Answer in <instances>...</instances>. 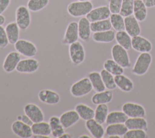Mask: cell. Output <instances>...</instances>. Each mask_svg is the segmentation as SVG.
Segmentation results:
<instances>
[{
    "label": "cell",
    "mask_w": 155,
    "mask_h": 138,
    "mask_svg": "<svg viewBox=\"0 0 155 138\" xmlns=\"http://www.w3.org/2000/svg\"><path fill=\"white\" fill-rule=\"evenodd\" d=\"M153 57L150 52L140 53L134 63L131 72L135 75L142 76L145 75L151 64Z\"/></svg>",
    "instance_id": "obj_1"
},
{
    "label": "cell",
    "mask_w": 155,
    "mask_h": 138,
    "mask_svg": "<svg viewBox=\"0 0 155 138\" xmlns=\"http://www.w3.org/2000/svg\"><path fill=\"white\" fill-rule=\"evenodd\" d=\"M79 137H81V138H84V137H88V138H90V136H88L87 134H83V135H82V136H79Z\"/></svg>",
    "instance_id": "obj_49"
},
{
    "label": "cell",
    "mask_w": 155,
    "mask_h": 138,
    "mask_svg": "<svg viewBox=\"0 0 155 138\" xmlns=\"http://www.w3.org/2000/svg\"><path fill=\"white\" fill-rule=\"evenodd\" d=\"M5 21V18L4 15L0 14V26H2Z\"/></svg>",
    "instance_id": "obj_47"
},
{
    "label": "cell",
    "mask_w": 155,
    "mask_h": 138,
    "mask_svg": "<svg viewBox=\"0 0 155 138\" xmlns=\"http://www.w3.org/2000/svg\"><path fill=\"white\" fill-rule=\"evenodd\" d=\"M103 66L104 69L108 71L114 76L122 74L124 72V68L113 59L106 60L104 63Z\"/></svg>",
    "instance_id": "obj_34"
},
{
    "label": "cell",
    "mask_w": 155,
    "mask_h": 138,
    "mask_svg": "<svg viewBox=\"0 0 155 138\" xmlns=\"http://www.w3.org/2000/svg\"><path fill=\"white\" fill-rule=\"evenodd\" d=\"M11 129L15 135L21 138H30L32 137L33 135L31 126L19 120H16L12 123Z\"/></svg>",
    "instance_id": "obj_13"
},
{
    "label": "cell",
    "mask_w": 155,
    "mask_h": 138,
    "mask_svg": "<svg viewBox=\"0 0 155 138\" xmlns=\"http://www.w3.org/2000/svg\"><path fill=\"white\" fill-rule=\"evenodd\" d=\"M100 74L107 89L114 90L117 88L114 80V76L113 75L105 69H102Z\"/></svg>",
    "instance_id": "obj_36"
},
{
    "label": "cell",
    "mask_w": 155,
    "mask_h": 138,
    "mask_svg": "<svg viewBox=\"0 0 155 138\" xmlns=\"http://www.w3.org/2000/svg\"><path fill=\"white\" fill-rule=\"evenodd\" d=\"M49 0H28L27 7L30 11L36 12L45 8Z\"/></svg>",
    "instance_id": "obj_39"
},
{
    "label": "cell",
    "mask_w": 155,
    "mask_h": 138,
    "mask_svg": "<svg viewBox=\"0 0 155 138\" xmlns=\"http://www.w3.org/2000/svg\"><path fill=\"white\" fill-rule=\"evenodd\" d=\"M88 77L92 85L93 89L96 92H101L106 89L100 72L97 71L90 72L88 74Z\"/></svg>",
    "instance_id": "obj_28"
},
{
    "label": "cell",
    "mask_w": 155,
    "mask_h": 138,
    "mask_svg": "<svg viewBox=\"0 0 155 138\" xmlns=\"http://www.w3.org/2000/svg\"><path fill=\"white\" fill-rule=\"evenodd\" d=\"M78 1H90L91 0H78Z\"/></svg>",
    "instance_id": "obj_50"
},
{
    "label": "cell",
    "mask_w": 155,
    "mask_h": 138,
    "mask_svg": "<svg viewBox=\"0 0 155 138\" xmlns=\"http://www.w3.org/2000/svg\"><path fill=\"white\" fill-rule=\"evenodd\" d=\"M79 38L78 22L76 21L70 22L65 31L62 43L65 45H70L78 41Z\"/></svg>",
    "instance_id": "obj_10"
},
{
    "label": "cell",
    "mask_w": 155,
    "mask_h": 138,
    "mask_svg": "<svg viewBox=\"0 0 155 138\" xmlns=\"http://www.w3.org/2000/svg\"><path fill=\"white\" fill-rule=\"evenodd\" d=\"M111 27L112 26L110 19H106L90 22L91 30L93 32L108 30L111 29Z\"/></svg>",
    "instance_id": "obj_37"
},
{
    "label": "cell",
    "mask_w": 155,
    "mask_h": 138,
    "mask_svg": "<svg viewBox=\"0 0 155 138\" xmlns=\"http://www.w3.org/2000/svg\"><path fill=\"white\" fill-rule=\"evenodd\" d=\"M48 123L51 128V134L53 137L60 138L65 133V128L62 125L60 119L56 116H53L50 117Z\"/></svg>",
    "instance_id": "obj_24"
},
{
    "label": "cell",
    "mask_w": 155,
    "mask_h": 138,
    "mask_svg": "<svg viewBox=\"0 0 155 138\" xmlns=\"http://www.w3.org/2000/svg\"><path fill=\"white\" fill-rule=\"evenodd\" d=\"M69 56L72 63L79 65L85 59V50L83 44L77 41L69 45Z\"/></svg>",
    "instance_id": "obj_5"
},
{
    "label": "cell",
    "mask_w": 155,
    "mask_h": 138,
    "mask_svg": "<svg viewBox=\"0 0 155 138\" xmlns=\"http://www.w3.org/2000/svg\"><path fill=\"white\" fill-rule=\"evenodd\" d=\"M116 33L113 30L94 32L92 35L93 40L96 43H109L115 39Z\"/></svg>",
    "instance_id": "obj_25"
},
{
    "label": "cell",
    "mask_w": 155,
    "mask_h": 138,
    "mask_svg": "<svg viewBox=\"0 0 155 138\" xmlns=\"http://www.w3.org/2000/svg\"><path fill=\"white\" fill-rule=\"evenodd\" d=\"M113 98L112 90H105L101 92H96L91 97V102L94 105L107 104L110 103Z\"/></svg>",
    "instance_id": "obj_23"
},
{
    "label": "cell",
    "mask_w": 155,
    "mask_h": 138,
    "mask_svg": "<svg viewBox=\"0 0 155 138\" xmlns=\"http://www.w3.org/2000/svg\"><path fill=\"white\" fill-rule=\"evenodd\" d=\"M131 46L134 50L140 53L150 52L153 48L150 41L140 35L131 38Z\"/></svg>",
    "instance_id": "obj_15"
},
{
    "label": "cell",
    "mask_w": 155,
    "mask_h": 138,
    "mask_svg": "<svg viewBox=\"0 0 155 138\" xmlns=\"http://www.w3.org/2000/svg\"><path fill=\"white\" fill-rule=\"evenodd\" d=\"M24 112L33 123L44 121V114L42 109L35 103H27L24 107Z\"/></svg>",
    "instance_id": "obj_14"
},
{
    "label": "cell",
    "mask_w": 155,
    "mask_h": 138,
    "mask_svg": "<svg viewBox=\"0 0 155 138\" xmlns=\"http://www.w3.org/2000/svg\"><path fill=\"white\" fill-rule=\"evenodd\" d=\"M128 128L125 123H114L110 124L106 127L105 134L108 137L112 136H119L120 137L126 133Z\"/></svg>",
    "instance_id": "obj_30"
},
{
    "label": "cell",
    "mask_w": 155,
    "mask_h": 138,
    "mask_svg": "<svg viewBox=\"0 0 155 138\" xmlns=\"http://www.w3.org/2000/svg\"><path fill=\"white\" fill-rule=\"evenodd\" d=\"M93 4L90 1H73L67 6L68 14L75 18L86 16L93 8Z\"/></svg>",
    "instance_id": "obj_2"
},
{
    "label": "cell",
    "mask_w": 155,
    "mask_h": 138,
    "mask_svg": "<svg viewBox=\"0 0 155 138\" xmlns=\"http://www.w3.org/2000/svg\"><path fill=\"white\" fill-rule=\"evenodd\" d=\"M16 22L19 29L25 30L31 24V15L29 9L25 5L19 6L15 12Z\"/></svg>",
    "instance_id": "obj_7"
},
{
    "label": "cell",
    "mask_w": 155,
    "mask_h": 138,
    "mask_svg": "<svg viewBox=\"0 0 155 138\" xmlns=\"http://www.w3.org/2000/svg\"><path fill=\"white\" fill-rule=\"evenodd\" d=\"M125 22V30L131 36H135L139 35L141 32L140 26L139 24V21L136 19L134 15L124 18Z\"/></svg>",
    "instance_id": "obj_18"
},
{
    "label": "cell",
    "mask_w": 155,
    "mask_h": 138,
    "mask_svg": "<svg viewBox=\"0 0 155 138\" xmlns=\"http://www.w3.org/2000/svg\"><path fill=\"white\" fill-rule=\"evenodd\" d=\"M38 96L41 102L47 105H53L58 104L61 100L60 95L58 92L48 89L39 91Z\"/></svg>",
    "instance_id": "obj_16"
},
{
    "label": "cell",
    "mask_w": 155,
    "mask_h": 138,
    "mask_svg": "<svg viewBox=\"0 0 155 138\" xmlns=\"http://www.w3.org/2000/svg\"><path fill=\"white\" fill-rule=\"evenodd\" d=\"M11 0H0V14H2L8 8Z\"/></svg>",
    "instance_id": "obj_45"
},
{
    "label": "cell",
    "mask_w": 155,
    "mask_h": 138,
    "mask_svg": "<svg viewBox=\"0 0 155 138\" xmlns=\"http://www.w3.org/2000/svg\"><path fill=\"white\" fill-rule=\"evenodd\" d=\"M78 32L79 38L82 41L85 42L89 41L91 30L90 27V22L86 18V16H83L79 20Z\"/></svg>",
    "instance_id": "obj_20"
},
{
    "label": "cell",
    "mask_w": 155,
    "mask_h": 138,
    "mask_svg": "<svg viewBox=\"0 0 155 138\" xmlns=\"http://www.w3.org/2000/svg\"><path fill=\"white\" fill-rule=\"evenodd\" d=\"M131 38L132 37L125 30L118 31L115 35V39L117 44L127 50L132 48Z\"/></svg>",
    "instance_id": "obj_32"
},
{
    "label": "cell",
    "mask_w": 155,
    "mask_h": 138,
    "mask_svg": "<svg viewBox=\"0 0 155 138\" xmlns=\"http://www.w3.org/2000/svg\"><path fill=\"white\" fill-rule=\"evenodd\" d=\"M133 15L139 21H143L147 16V7L143 0H134L133 7Z\"/></svg>",
    "instance_id": "obj_26"
},
{
    "label": "cell",
    "mask_w": 155,
    "mask_h": 138,
    "mask_svg": "<svg viewBox=\"0 0 155 138\" xmlns=\"http://www.w3.org/2000/svg\"><path fill=\"white\" fill-rule=\"evenodd\" d=\"M21 60V55L17 51H12L5 57L3 63L2 69L7 73H11L16 70V67Z\"/></svg>",
    "instance_id": "obj_11"
},
{
    "label": "cell",
    "mask_w": 155,
    "mask_h": 138,
    "mask_svg": "<svg viewBox=\"0 0 155 138\" xmlns=\"http://www.w3.org/2000/svg\"><path fill=\"white\" fill-rule=\"evenodd\" d=\"M31 127L33 135H42L50 137L51 134V128L48 122L42 121L33 123Z\"/></svg>",
    "instance_id": "obj_31"
},
{
    "label": "cell",
    "mask_w": 155,
    "mask_h": 138,
    "mask_svg": "<svg viewBox=\"0 0 155 138\" xmlns=\"http://www.w3.org/2000/svg\"><path fill=\"white\" fill-rule=\"evenodd\" d=\"M71 137V136L70 134L68 133H64L61 136L60 138H70Z\"/></svg>",
    "instance_id": "obj_48"
},
{
    "label": "cell",
    "mask_w": 155,
    "mask_h": 138,
    "mask_svg": "<svg viewBox=\"0 0 155 138\" xmlns=\"http://www.w3.org/2000/svg\"><path fill=\"white\" fill-rule=\"evenodd\" d=\"M59 119L63 127L67 129L76 124L79 120L80 117L75 109H71L62 113Z\"/></svg>",
    "instance_id": "obj_19"
},
{
    "label": "cell",
    "mask_w": 155,
    "mask_h": 138,
    "mask_svg": "<svg viewBox=\"0 0 155 138\" xmlns=\"http://www.w3.org/2000/svg\"><path fill=\"white\" fill-rule=\"evenodd\" d=\"M9 44L5 28L0 26V48L4 49Z\"/></svg>",
    "instance_id": "obj_43"
},
{
    "label": "cell",
    "mask_w": 155,
    "mask_h": 138,
    "mask_svg": "<svg viewBox=\"0 0 155 138\" xmlns=\"http://www.w3.org/2000/svg\"><path fill=\"white\" fill-rule=\"evenodd\" d=\"M147 132L143 129H128L123 136L124 138H145Z\"/></svg>",
    "instance_id": "obj_41"
},
{
    "label": "cell",
    "mask_w": 155,
    "mask_h": 138,
    "mask_svg": "<svg viewBox=\"0 0 155 138\" xmlns=\"http://www.w3.org/2000/svg\"><path fill=\"white\" fill-rule=\"evenodd\" d=\"M93 89L92 85L88 77L82 78L74 83L70 87L71 94L74 97H82L89 93Z\"/></svg>",
    "instance_id": "obj_3"
},
{
    "label": "cell",
    "mask_w": 155,
    "mask_h": 138,
    "mask_svg": "<svg viewBox=\"0 0 155 138\" xmlns=\"http://www.w3.org/2000/svg\"><path fill=\"white\" fill-rule=\"evenodd\" d=\"M85 125L93 137L102 138L105 134V130L102 124L97 122L94 118L86 120Z\"/></svg>",
    "instance_id": "obj_17"
},
{
    "label": "cell",
    "mask_w": 155,
    "mask_h": 138,
    "mask_svg": "<svg viewBox=\"0 0 155 138\" xmlns=\"http://www.w3.org/2000/svg\"><path fill=\"white\" fill-rule=\"evenodd\" d=\"M114 80L117 88L123 92H130L134 89L133 81L123 74L114 76Z\"/></svg>",
    "instance_id": "obj_21"
},
{
    "label": "cell",
    "mask_w": 155,
    "mask_h": 138,
    "mask_svg": "<svg viewBox=\"0 0 155 138\" xmlns=\"http://www.w3.org/2000/svg\"><path fill=\"white\" fill-rule=\"evenodd\" d=\"M75 111L78 112L80 119L84 120H88L93 119L94 116V110L84 103H78L75 106Z\"/></svg>",
    "instance_id": "obj_29"
},
{
    "label": "cell",
    "mask_w": 155,
    "mask_h": 138,
    "mask_svg": "<svg viewBox=\"0 0 155 138\" xmlns=\"http://www.w3.org/2000/svg\"><path fill=\"white\" fill-rule=\"evenodd\" d=\"M110 20L112 27L116 32L125 30V22L124 17L120 13H111Z\"/></svg>",
    "instance_id": "obj_38"
},
{
    "label": "cell",
    "mask_w": 155,
    "mask_h": 138,
    "mask_svg": "<svg viewBox=\"0 0 155 138\" xmlns=\"http://www.w3.org/2000/svg\"><path fill=\"white\" fill-rule=\"evenodd\" d=\"M108 113V107L107 104L97 105L94 110V119L102 125L106 122Z\"/></svg>",
    "instance_id": "obj_35"
},
{
    "label": "cell",
    "mask_w": 155,
    "mask_h": 138,
    "mask_svg": "<svg viewBox=\"0 0 155 138\" xmlns=\"http://www.w3.org/2000/svg\"><path fill=\"white\" fill-rule=\"evenodd\" d=\"M9 44H15L19 40V27L16 22H10L5 27Z\"/></svg>",
    "instance_id": "obj_27"
},
{
    "label": "cell",
    "mask_w": 155,
    "mask_h": 138,
    "mask_svg": "<svg viewBox=\"0 0 155 138\" xmlns=\"http://www.w3.org/2000/svg\"><path fill=\"white\" fill-rule=\"evenodd\" d=\"M128 129H143L146 131L148 129V122L145 117H128L124 123Z\"/></svg>",
    "instance_id": "obj_22"
},
{
    "label": "cell",
    "mask_w": 155,
    "mask_h": 138,
    "mask_svg": "<svg viewBox=\"0 0 155 138\" xmlns=\"http://www.w3.org/2000/svg\"><path fill=\"white\" fill-rule=\"evenodd\" d=\"M111 12L108 6L102 5L93 9L85 16L90 22L108 19Z\"/></svg>",
    "instance_id": "obj_12"
},
{
    "label": "cell",
    "mask_w": 155,
    "mask_h": 138,
    "mask_svg": "<svg viewBox=\"0 0 155 138\" xmlns=\"http://www.w3.org/2000/svg\"><path fill=\"white\" fill-rule=\"evenodd\" d=\"M122 0H110L109 1V9L111 13H119Z\"/></svg>",
    "instance_id": "obj_42"
},
{
    "label": "cell",
    "mask_w": 155,
    "mask_h": 138,
    "mask_svg": "<svg viewBox=\"0 0 155 138\" xmlns=\"http://www.w3.org/2000/svg\"><path fill=\"white\" fill-rule=\"evenodd\" d=\"M143 1L147 8L155 7V0H143Z\"/></svg>",
    "instance_id": "obj_46"
},
{
    "label": "cell",
    "mask_w": 155,
    "mask_h": 138,
    "mask_svg": "<svg viewBox=\"0 0 155 138\" xmlns=\"http://www.w3.org/2000/svg\"><path fill=\"white\" fill-rule=\"evenodd\" d=\"M16 118H17V120H21L22 122H24V123H25L27 125H30L31 126L33 124V122H32V120L25 114H22V115L18 116Z\"/></svg>",
    "instance_id": "obj_44"
},
{
    "label": "cell",
    "mask_w": 155,
    "mask_h": 138,
    "mask_svg": "<svg viewBox=\"0 0 155 138\" xmlns=\"http://www.w3.org/2000/svg\"><path fill=\"white\" fill-rule=\"evenodd\" d=\"M122 111L128 117H145L146 111L140 104L133 102H126L122 106Z\"/></svg>",
    "instance_id": "obj_8"
},
{
    "label": "cell",
    "mask_w": 155,
    "mask_h": 138,
    "mask_svg": "<svg viewBox=\"0 0 155 138\" xmlns=\"http://www.w3.org/2000/svg\"><path fill=\"white\" fill-rule=\"evenodd\" d=\"M128 118V116L122 111H113L108 113L105 123L107 125L124 123Z\"/></svg>",
    "instance_id": "obj_33"
},
{
    "label": "cell",
    "mask_w": 155,
    "mask_h": 138,
    "mask_svg": "<svg viewBox=\"0 0 155 138\" xmlns=\"http://www.w3.org/2000/svg\"><path fill=\"white\" fill-rule=\"evenodd\" d=\"M134 0H122L120 14L123 17H127L133 15Z\"/></svg>",
    "instance_id": "obj_40"
},
{
    "label": "cell",
    "mask_w": 155,
    "mask_h": 138,
    "mask_svg": "<svg viewBox=\"0 0 155 138\" xmlns=\"http://www.w3.org/2000/svg\"><path fill=\"white\" fill-rule=\"evenodd\" d=\"M14 46L16 51L26 57H33L38 53V49L36 45L33 42L27 40H18Z\"/></svg>",
    "instance_id": "obj_6"
},
{
    "label": "cell",
    "mask_w": 155,
    "mask_h": 138,
    "mask_svg": "<svg viewBox=\"0 0 155 138\" xmlns=\"http://www.w3.org/2000/svg\"><path fill=\"white\" fill-rule=\"evenodd\" d=\"M39 67V62L35 58H28L21 60L16 70L22 74H31L35 72Z\"/></svg>",
    "instance_id": "obj_9"
},
{
    "label": "cell",
    "mask_w": 155,
    "mask_h": 138,
    "mask_svg": "<svg viewBox=\"0 0 155 138\" xmlns=\"http://www.w3.org/2000/svg\"><path fill=\"white\" fill-rule=\"evenodd\" d=\"M112 58L124 68H129L131 62L127 50L118 44H114L111 50Z\"/></svg>",
    "instance_id": "obj_4"
}]
</instances>
